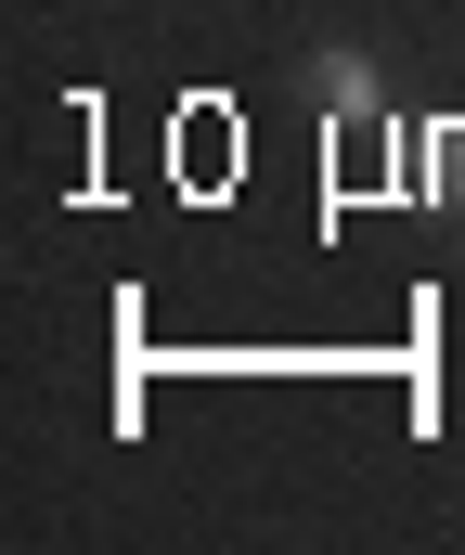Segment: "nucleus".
<instances>
[{"mask_svg":"<svg viewBox=\"0 0 465 555\" xmlns=\"http://www.w3.org/2000/svg\"><path fill=\"white\" fill-rule=\"evenodd\" d=\"M310 91H323V142L375 117V65H362V52H323V78H310Z\"/></svg>","mask_w":465,"mask_h":555,"instance_id":"1","label":"nucleus"}]
</instances>
